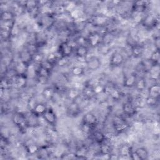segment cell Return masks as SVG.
<instances>
[{
    "label": "cell",
    "instance_id": "21",
    "mask_svg": "<svg viewBox=\"0 0 160 160\" xmlns=\"http://www.w3.org/2000/svg\"><path fill=\"white\" fill-rule=\"evenodd\" d=\"M54 89L52 88H46L42 91V95L46 99H51L54 94Z\"/></svg>",
    "mask_w": 160,
    "mask_h": 160
},
{
    "label": "cell",
    "instance_id": "15",
    "mask_svg": "<svg viewBox=\"0 0 160 160\" xmlns=\"http://www.w3.org/2000/svg\"><path fill=\"white\" fill-rule=\"evenodd\" d=\"M132 152L131 148L128 144H122L119 149V155L120 156H124V157H128L129 156L130 154Z\"/></svg>",
    "mask_w": 160,
    "mask_h": 160
},
{
    "label": "cell",
    "instance_id": "23",
    "mask_svg": "<svg viewBox=\"0 0 160 160\" xmlns=\"http://www.w3.org/2000/svg\"><path fill=\"white\" fill-rule=\"evenodd\" d=\"M135 86L139 91H143L146 88V81L143 78L137 79Z\"/></svg>",
    "mask_w": 160,
    "mask_h": 160
},
{
    "label": "cell",
    "instance_id": "4",
    "mask_svg": "<svg viewBox=\"0 0 160 160\" xmlns=\"http://www.w3.org/2000/svg\"><path fill=\"white\" fill-rule=\"evenodd\" d=\"M123 62L124 56L121 52L118 51L114 52L109 58V66L111 67H119L122 65Z\"/></svg>",
    "mask_w": 160,
    "mask_h": 160
},
{
    "label": "cell",
    "instance_id": "7",
    "mask_svg": "<svg viewBox=\"0 0 160 160\" xmlns=\"http://www.w3.org/2000/svg\"><path fill=\"white\" fill-rule=\"evenodd\" d=\"M74 51L78 59H82L86 61L88 54V49L85 45H79V46L76 48Z\"/></svg>",
    "mask_w": 160,
    "mask_h": 160
},
{
    "label": "cell",
    "instance_id": "2",
    "mask_svg": "<svg viewBox=\"0 0 160 160\" xmlns=\"http://www.w3.org/2000/svg\"><path fill=\"white\" fill-rule=\"evenodd\" d=\"M74 51L72 46L68 41L61 42L58 48V52L60 54L61 57L69 58Z\"/></svg>",
    "mask_w": 160,
    "mask_h": 160
},
{
    "label": "cell",
    "instance_id": "10",
    "mask_svg": "<svg viewBox=\"0 0 160 160\" xmlns=\"http://www.w3.org/2000/svg\"><path fill=\"white\" fill-rule=\"evenodd\" d=\"M101 39V38L99 33L92 32L89 35L87 41L91 46H98L100 44Z\"/></svg>",
    "mask_w": 160,
    "mask_h": 160
},
{
    "label": "cell",
    "instance_id": "13",
    "mask_svg": "<svg viewBox=\"0 0 160 160\" xmlns=\"http://www.w3.org/2000/svg\"><path fill=\"white\" fill-rule=\"evenodd\" d=\"M12 121L16 126L20 127L26 123V118L21 112H17L13 115Z\"/></svg>",
    "mask_w": 160,
    "mask_h": 160
},
{
    "label": "cell",
    "instance_id": "19",
    "mask_svg": "<svg viewBox=\"0 0 160 160\" xmlns=\"http://www.w3.org/2000/svg\"><path fill=\"white\" fill-rule=\"evenodd\" d=\"M39 149V147L34 143L28 144L26 148V151L28 152V153H29V154H31V155L38 153Z\"/></svg>",
    "mask_w": 160,
    "mask_h": 160
},
{
    "label": "cell",
    "instance_id": "18",
    "mask_svg": "<svg viewBox=\"0 0 160 160\" xmlns=\"http://www.w3.org/2000/svg\"><path fill=\"white\" fill-rule=\"evenodd\" d=\"M93 139L98 143H102L106 140V136L101 131H95L93 133Z\"/></svg>",
    "mask_w": 160,
    "mask_h": 160
},
{
    "label": "cell",
    "instance_id": "5",
    "mask_svg": "<svg viewBox=\"0 0 160 160\" xmlns=\"http://www.w3.org/2000/svg\"><path fill=\"white\" fill-rule=\"evenodd\" d=\"M98 122V119L96 116L92 113L91 112H88L82 118V123H84L91 128H94Z\"/></svg>",
    "mask_w": 160,
    "mask_h": 160
},
{
    "label": "cell",
    "instance_id": "17",
    "mask_svg": "<svg viewBox=\"0 0 160 160\" xmlns=\"http://www.w3.org/2000/svg\"><path fill=\"white\" fill-rule=\"evenodd\" d=\"M79 104L75 102V101H72L69 106H68V111L69 112L70 114L71 115H75V114H78L79 111Z\"/></svg>",
    "mask_w": 160,
    "mask_h": 160
},
{
    "label": "cell",
    "instance_id": "3",
    "mask_svg": "<svg viewBox=\"0 0 160 160\" xmlns=\"http://www.w3.org/2000/svg\"><path fill=\"white\" fill-rule=\"evenodd\" d=\"M44 121H46L49 125L54 126L57 122V116L54 109L48 107L45 112L42 116Z\"/></svg>",
    "mask_w": 160,
    "mask_h": 160
},
{
    "label": "cell",
    "instance_id": "11",
    "mask_svg": "<svg viewBox=\"0 0 160 160\" xmlns=\"http://www.w3.org/2000/svg\"><path fill=\"white\" fill-rule=\"evenodd\" d=\"M1 21L5 23L13 22L14 19V14L11 11H3L1 14Z\"/></svg>",
    "mask_w": 160,
    "mask_h": 160
},
{
    "label": "cell",
    "instance_id": "1",
    "mask_svg": "<svg viewBox=\"0 0 160 160\" xmlns=\"http://www.w3.org/2000/svg\"><path fill=\"white\" fill-rule=\"evenodd\" d=\"M85 62L87 68L91 71H97L101 66V61L100 58L96 56H91L89 57H87Z\"/></svg>",
    "mask_w": 160,
    "mask_h": 160
},
{
    "label": "cell",
    "instance_id": "9",
    "mask_svg": "<svg viewBox=\"0 0 160 160\" xmlns=\"http://www.w3.org/2000/svg\"><path fill=\"white\" fill-rule=\"evenodd\" d=\"M134 152L137 155L139 160H144L149 158V151L145 147H139L134 150Z\"/></svg>",
    "mask_w": 160,
    "mask_h": 160
},
{
    "label": "cell",
    "instance_id": "14",
    "mask_svg": "<svg viewBox=\"0 0 160 160\" xmlns=\"http://www.w3.org/2000/svg\"><path fill=\"white\" fill-rule=\"evenodd\" d=\"M160 93V87L158 84H154L151 85L148 89V95L149 96L158 98Z\"/></svg>",
    "mask_w": 160,
    "mask_h": 160
},
{
    "label": "cell",
    "instance_id": "12",
    "mask_svg": "<svg viewBox=\"0 0 160 160\" xmlns=\"http://www.w3.org/2000/svg\"><path fill=\"white\" fill-rule=\"evenodd\" d=\"M137 77L135 74H131L128 76L124 80V86L126 88H131L134 86L137 81Z\"/></svg>",
    "mask_w": 160,
    "mask_h": 160
},
{
    "label": "cell",
    "instance_id": "20",
    "mask_svg": "<svg viewBox=\"0 0 160 160\" xmlns=\"http://www.w3.org/2000/svg\"><path fill=\"white\" fill-rule=\"evenodd\" d=\"M159 49H156V50H154L152 52V54L150 56L149 60L153 65H157L156 63H158L159 62Z\"/></svg>",
    "mask_w": 160,
    "mask_h": 160
},
{
    "label": "cell",
    "instance_id": "22",
    "mask_svg": "<svg viewBox=\"0 0 160 160\" xmlns=\"http://www.w3.org/2000/svg\"><path fill=\"white\" fill-rule=\"evenodd\" d=\"M79 95H80L79 91L77 89H75V88H72V89H69L68 92V98L72 101L75 100L77 98H78L79 96Z\"/></svg>",
    "mask_w": 160,
    "mask_h": 160
},
{
    "label": "cell",
    "instance_id": "26",
    "mask_svg": "<svg viewBox=\"0 0 160 160\" xmlns=\"http://www.w3.org/2000/svg\"><path fill=\"white\" fill-rule=\"evenodd\" d=\"M137 6V8H138V10L137 11H139V4H138V5H136ZM144 4H141L140 5V9H144Z\"/></svg>",
    "mask_w": 160,
    "mask_h": 160
},
{
    "label": "cell",
    "instance_id": "8",
    "mask_svg": "<svg viewBox=\"0 0 160 160\" xmlns=\"http://www.w3.org/2000/svg\"><path fill=\"white\" fill-rule=\"evenodd\" d=\"M48 107H47V106L44 103L38 102L34 106V107L31 109V111L35 116H42L48 109Z\"/></svg>",
    "mask_w": 160,
    "mask_h": 160
},
{
    "label": "cell",
    "instance_id": "25",
    "mask_svg": "<svg viewBox=\"0 0 160 160\" xmlns=\"http://www.w3.org/2000/svg\"><path fill=\"white\" fill-rule=\"evenodd\" d=\"M158 98H155L151 96H148L146 99H145V104L148 106H154L156 103V101H157Z\"/></svg>",
    "mask_w": 160,
    "mask_h": 160
},
{
    "label": "cell",
    "instance_id": "16",
    "mask_svg": "<svg viewBox=\"0 0 160 160\" xmlns=\"http://www.w3.org/2000/svg\"><path fill=\"white\" fill-rule=\"evenodd\" d=\"M71 74L75 77H81L84 74V69L79 66H74L71 68Z\"/></svg>",
    "mask_w": 160,
    "mask_h": 160
},
{
    "label": "cell",
    "instance_id": "6",
    "mask_svg": "<svg viewBox=\"0 0 160 160\" xmlns=\"http://www.w3.org/2000/svg\"><path fill=\"white\" fill-rule=\"evenodd\" d=\"M122 111L125 116H131L136 113V107L132 102L127 101L122 105Z\"/></svg>",
    "mask_w": 160,
    "mask_h": 160
},
{
    "label": "cell",
    "instance_id": "24",
    "mask_svg": "<svg viewBox=\"0 0 160 160\" xmlns=\"http://www.w3.org/2000/svg\"><path fill=\"white\" fill-rule=\"evenodd\" d=\"M132 54H133V56H134L135 57H139L140 56H141V54H142L143 50L142 49L138 46H133L132 47Z\"/></svg>",
    "mask_w": 160,
    "mask_h": 160
}]
</instances>
